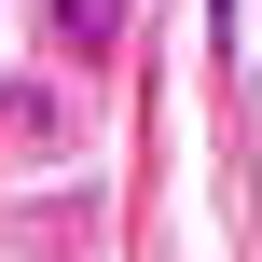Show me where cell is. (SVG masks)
<instances>
[{"label": "cell", "instance_id": "cell-1", "mask_svg": "<svg viewBox=\"0 0 262 262\" xmlns=\"http://www.w3.org/2000/svg\"><path fill=\"white\" fill-rule=\"evenodd\" d=\"M69 138H83V97H69L55 69H14V83H0V152H28V166H55Z\"/></svg>", "mask_w": 262, "mask_h": 262}, {"label": "cell", "instance_id": "cell-2", "mask_svg": "<svg viewBox=\"0 0 262 262\" xmlns=\"http://www.w3.org/2000/svg\"><path fill=\"white\" fill-rule=\"evenodd\" d=\"M41 55H55L69 83H111V55H124V0H41Z\"/></svg>", "mask_w": 262, "mask_h": 262}]
</instances>
